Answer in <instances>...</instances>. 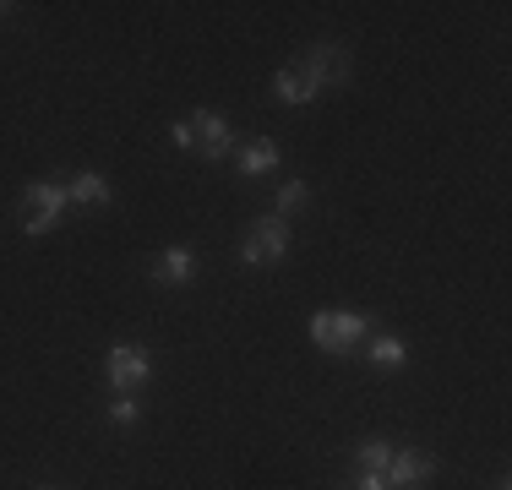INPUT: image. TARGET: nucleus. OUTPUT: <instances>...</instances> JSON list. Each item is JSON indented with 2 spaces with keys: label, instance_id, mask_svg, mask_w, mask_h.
Returning <instances> with one entry per match:
<instances>
[{
  "label": "nucleus",
  "instance_id": "nucleus-1",
  "mask_svg": "<svg viewBox=\"0 0 512 490\" xmlns=\"http://www.w3.org/2000/svg\"><path fill=\"white\" fill-rule=\"evenodd\" d=\"M66 186L60 180H33L28 191H22V235H50V229L60 224V213H66Z\"/></svg>",
  "mask_w": 512,
  "mask_h": 490
},
{
  "label": "nucleus",
  "instance_id": "nucleus-2",
  "mask_svg": "<svg viewBox=\"0 0 512 490\" xmlns=\"http://www.w3.org/2000/svg\"><path fill=\"white\" fill-rule=\"evenodd\" d=\"M365 333H371V316H360V311H316L311 316V343L322 354H349Z\"/></svg>",
  "mask_w": 512,
  "mask_h": 490
},
{
  "label": "nucleus",
  "instance_id": "nucleus-3",
  "mask_svg": "<svg viewBox=\"0 0 512 490\" xmlns=\"http://www.w3.org/2000/svg\"><path fill=\"white\" fill-rule=\"evenodd\" d=\"M289 256V224L284 218H256V224L246 229V240H240V262L246 267H273Z\"/></svg>",
  "mask_w": 512,
  "mask_h": 490
},
{
  "label": "nucleus",
  "instance_id": "nucleus-4",
  "mask_svg": "<svg viewBox=\"0 0 512 490\" xmlns=\"http://www.w3.org/2000/svg\"><path fill=\"white\" fill-rule=\"evenodd\" d=\"M104 376H109V387H115V392H137V387L153 376L148 349H142V343H109V354H104Z\"/></svg>",
  "mask_w": 512,
  "mask_h": 490
},
{
  "label": "nucleus",
  "instance_id": "nucleus-5",
  "mask_svg": "<svg viewBox=\"0 0 512 490\" xmlns=\"http://www.w3.org/2000/svg\"><path fill=\"white\" fill-rule=\"evenodd\" d=\"M300 66L311 71V82L316 88H344L349 77H355V60H349V49H338V44H316L300 55Z\"/></svg>",
  "mask_w": 512,
  "mask_h": 490
},
{
  "label": "nucleus",
  "instance_id": "nucleus-6",
  "mask_svg": "<svg viewBox=\"0 0 512 490\" xmlns=\"http://www.w3.org/2000/svg\"><path fill=\"white\" fill-rule=\"evenodd\" d=\"M191 131H197V153L202 158H224V153H235V131H229V120L218 115V109H197L191 115Z\"/></svg>",
  "mask_w": 512,
  "mask_h": 490
},
{
  "label": "nucleus",
  "instance_id": "nucleus-7",
  "mask_svg": "<svg viewBox=\"0 0 512 490\" xmlns=\"http://www.w3.org/2000/svg\"><path fill=\"white\" fill-rule=\"evenodd\" d=\"M191 278H197V251H191V245H169V251H158V262H153V284L158 289H186Z\"/></svg>",
  "mask_w": 512,
  "mask_h": 490
},
{
  "label": "nucleus",
  "instance_id": "nucleus-8",
  "mask_svg": "<svg viewBox=\"0 0 512 490\" xmlns=\"http://www.w3.org/2000/svg\"><path fill=\"white\" fill-rule=\"evenodd\" d=\"M436 474V463L425 458V452H414V447H393V463H387V485L393 490H414V485H425Z\"/></svg>",
  "mask_w": 512,
  "mask_h": 490
},
{
  "label": "nucleus",
  "instance_id": "nucleus-9",
  "mask_svg": "<svg viewBox=\"0 0 512 490\" xmlns=\"http://www.w3.org/2000/svg\"><path fill=\"white\" fill-rule=\"evenodd\" d=\"M316 93H322V88L311 82V71L300 66V60H295V66H284V71L273 77V98H278V104H311Z\"/></svg>",
  "mask_w": 512,
  "mask_h": 490
},
{
  "label": "nucleus",
  "instance_id": "nucleus-10",
  "mask_svg": "<svg viewBox=\"0 0 512 490\" xmlns=\"http://www.w3.org/2000/svg\"><path fill=\"white\" fill-rule=\"evenodd\" d=\"M235 169L246 180L256 175H273L278 169V142H267V137H251V142H240V153H235Z\"/></svg>",
  "mask_w": 512,
  "mask_h": 490
},
{
  "label": "nucleus",
  "instance_id": "nucleus-11",
  "mask_svg": "<svg viewBox=\"0 0 512 490\" xmlns=\"http://www.w3.org/2000/svg\"><path fill=\"white\" fill-rule=\"evenodd\" d=\"M109 180L99 175V169H77V175L66 180V202H77V207H109Z\"/></svg>",
  "mask_w": 512,
  "mask_h": 490
},
{
  "label": "nucleus",
  "instance_id": "nucleus-12",
  "mask_svg": "<svg viewBox=\"0 0 512 490\" xmlns=\"http://www.w3.org/2000/svg\"><path fill=\"white\" fill-rule=\"evenodd\" d=\"M365 360H371V371H404V360H409V343L404 338H393V333H376L371 343H365Z\"/></svg>",
  "mask_w": 512,
  "mask_h": 490
},
{
  "label": "nucleus",
  "instance_id": "nucleus-13",
  "mask_svg": "<svg viewBox=\"0 0 512 490\" xmlns=\"http://www.w3.org/2000/svg\"><path fill=\"white\" fill-rule=\"evenodd\" d=\"M355 463H360V474H387V463H393V441H387V436H365L360 452H355Z\"/></svg>",
  "mask_w": 512,
  "mask_h": 490
},
{
  "label": "nucleus",
  "instance_id": "nucleus-14",
  "mask_svg": "<svg viewBox=\"0 0 512 490\" xmlns=\"http://www.w3.org/2000/svg\"><path fill=\"white\" fill-rule=\"evenodd\" d=\"M306 202H311V186H306V180H284V186H278V207H273V218H284V224H289V218H295Z\"/></svg>",
  "mask_w": 512,
  "mask_h": 490
},
{
  "label": "nucleus",
  "instance_id": "nucleus-15",
  "mask_svg": "<svg viewBox=\"0 0 512 490\" xmlns=\"http://www.w3.org/2000/svg\"><path fill=\"white\" fill-rule=\"evenodd\" d=\"M109 420H115V425H137V420H142L137 392H115V403H109Z\"/></svg>",
  "mask_w": 512,
  "mask_h": 490
},
{
  "label": "nucleus",
  "instance_id": "nucleus-16",
  "mask_svg": "<svg viewBox=\"0 0 512 490\" xmlns=\"http://www.w3.org/2000/svg\"><path fill=\"white\" fill-rule=\"evenodd\" d=\"M169 142H175L180 153H197V131H191V120H175V126H169Z\"/></svg>",
  "mask_w": 512,
  "mask_h": 490
},
{
  "label": "nucleus",
  "instance_id": "nucleus-17",
  "mask_svg": "<svg viewBox=\"0 0 512 490\" xmlns=\"http://www.w3.org/2000/svg\"><path fill=\"white\" fill-rule=\"evenodd\" d=\"M349 490H393V485H387V474H355Z\"/></svg>",
  "mask_w": 512,
  "mask_h": 490
},
{
  "label": "nucleus",
  "instance_id": "nucleus-18",
  "mask_svg": "<svg viewBox=\"0 0 512 490\" xmlns=\"http://www.w3.org/2000/svg\"><path fill=\"white\" fill-rule=\"evenodd\" d=\"M496 490H512V485H496Z\"/></svg>",
  "mask_w": 512,
  "mask_h": 490
},
{
  "label": "nucleus",
  "instance_id": "nucleus-19",
  "mask_svg": "<svg viewBox=\"0 0 512 490\" xmlns=\"http://www.w3.org/2000/svg\"><path fill=\"white\" fill-rule=\"evenodd\" d=\"M39 490H50V485H39Z\"/></svg>",
  "mask_w": 512,
  "mask_h": 490
},
{
  "label": "nucleus",
  "instance_id": "nucleus-20",
  "mask_svg": "<svg viewBox=\"0 0 512 490\" xmlns=\"http://www.w3.org/2000/svg\"><path fill=\"white\" fill-rule=\"evenodd\" d=\"M0 11H6V6H0Z\"/></svg>",
  "mask_w": 512,
  "mask_h": 490
}]
</instances>
